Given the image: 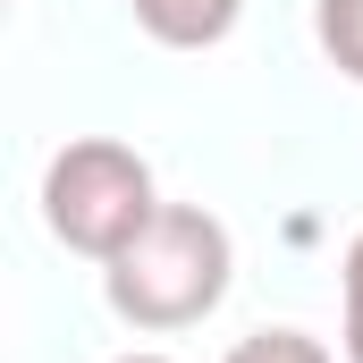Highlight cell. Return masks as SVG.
<instances>
[{"instance_id": "1", "label": "cell", "mask_w": 363, "mask_h": 363, "mask_svg": "<svg viewBox=\"0 0 363 363\" xmlns=\"http://www.w3.org/2000/svg\"><path fill=\"white\" fill-rule=\"evenodd\" d=\"M228 271H237L228 228L203 203H161L152 228L118 262H101V296L127 330H194L203 313H220Z\"/></svg>"}, {"instance_id": "2", "label": "cell", "mask_w": 363, "mask_h": 363, "mask_svg": "<svg viewBox=\"0 0 363 363\" xmlns=\"http://www.w3.org/2000/svg\"><path fill=\"white\" fill-rule=\"evenodd\" d=\"M161 194H152V161L118 135H77L51 152L43 169V220L68 254H93V262H118L144 228H152Z\"/></svg>"}, {"instance_id": "6", "label": "cell", "mask_w": 363, "mask_h": 363, "mask_svg": "<svg viewBox=\"0 0 363 363\" xmlns=\"http://www.w3.org/2000/svg\"><path fill=\"white\" fill-rule=\"evenodd\" d=\"M338 287H347V363H363V228H355V245H347Z\"/></svg>"}, {"instance_id": "5", "label": "cell", "mask_w": 363, "mask_h": 363, "mask_svg": "<svg viewBox=\"0 0 363 363\" xmlns=\"http://www.w3.org/2000/svg\"><path fill=\"white\" fill-rule=\"evenodd\" d=\"M220 363H330V347L304 338V330H254V338H237Z\"/></svg>"}, {"instance_id": "3", "label": "cell", "mask_w": 363, "mask_h": 363, "mask_svg": "<svg viewBox=\"0 0 363 363\" xmlns=\"http://www.w3.org/2000/svg\"><path fill=\"white\" fill-rule=\"evenodd\" d=\"M127 9H135V26H144L152 43H169V51H211V43L237 26L245 0H127Z\"/></svg>"}, {"instance_id": "4", "label": "cell", "mask_w": 363, "mask_h": 363, "mask_svg": "<svg viewBox=\"0 0 363 363\" xmlns=\"http://www.w3.org/2000/svg\"><path fill=\"white\" fill-rule=\"evenodd\" d=\"M313 34H321V51L338 60V77L363 85V0H313Z\"/></svg>"}, {"instance_id": "7", "label": "cell", "mask_w": 363, "mask_h": 363, "mask_svg": "<svg viewBox=\"0 0 363 363\" xmlns=\"http://www.w3.org/2000/svg\"><path fill=\"white\" fill-rule=\"evenodd\" d=\"M118 363H169V355H118Z\"/></svg>"}]
</instances>
